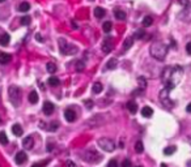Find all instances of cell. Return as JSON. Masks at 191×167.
<instances>
[{
	"mask_svg": "<svg viewBox=\"0 0 191 167\" xmlns=\"http://www.w3.org/2000/svg\"><path fill=\"white\" fill-rule=\"evenodd\" d=\"M183 74V69L179 65H174V67H166L162 71L161 74V80H162L165 88L174 89L177 86V84L181 81Z\"/></svg>",
	"mask_w": 191,
	"mask_h": 167,
	"instance_id": "6da1fadb",
	"label": "cell"
},
{
	"mask_svg": "<svg viewBox=\"0 0 191 167\" xmlns=\"http://www.w3.org/2000/svg\"><path fill=\"white\" fill-rule=\"evenodd\" d=\"M149 52L156 60H164L166 57V54H168V46L162 42H154L151 46Z\"/></svg>",
	"mask_w": 191,
	"mask_h": 167,
	"instance_id": "7a4b0ae2",
	"label": "cell"
},
{
	"mask_svg": "<svg viewBox=\"0 0 191 167\" xmlns=\"http://www.w3.org/2000/svg\"><path fill=\"white\" fill-rule=\"evenodd\" d=\"M81 157H83L84 161L89 162V163H96V162H98L101 159V154L98 153V151H96V150H93V149L85 150V151L81 154Z\"/></svg>",
	"mask_w": 191,
	"mask_h": 167,
	"instance_id": "3957f363",
	"label": "cell"
},
{
	"mask_svg": "<svg viewBox=\"0 0 191 167\" xmlns=\"http://www.w3.org/2000/svg\"><path fill=\"white\" fill-rule=\"evenodd\" d=\"M9 98H11V102L13 106H16V107L20 106L21 90L17 88V86H11V88H9Z\"/></svg>",
	"mask_w": 191,
	"mask_h": 167,
	"instance_id": "277c9868",
	"label": "cell"
},
{
	"mask_svg": "<svg viewBox=\"0 0 191 167\" xmlns=\"http://www.w3.org/2000/svg\"><path fill=\"white\" fill-rule=\"evenodd\" d=\"M98 146L101 147L102 150H105V151H114V149H115V142L113 141V140H110V139H100L98 140Z\"/></svg>",
	"mask_w": 191,
	"mask_h": 167,
	"instance_id": "5b68a950",
	"label": "cell"
},
{
	"mask_svg": "<svg viewBox=\"0 0 191 167\" xmlns=\"http://www.w3.org/2000/svg\"><path fill=\"white\" fill-rule=\"evenodd\" d=\"M170 90H171V89L165 88V89H162V90H161V93H160V99H161V102H162V105L165 106V107H168V108L173 107V102H171L170 98H169Z\"/></svg>",
	"mask_w": 191,
	"mask_h": 167,
	"instance_id": "8992f818",
	"label": "cell"
},
{
	"mask_svg": "<svg viewBox=\"0 0 191 167\" xmlns=\"http://www.w3.org/2000/svg\"><path fill=\"white\" fill-rule=\"evenodd\" d=\"M179 18L182 21H185V22H190L191 21V4L185 7V9L179 13Z\"/></svg>",
	"mask_w": 191,
	"mask_h": 167,
	"instance_id": "52a82bcc",
	"label": "cell"
},
{
	"mask_svg": "<svg viewBox=\"0 0 191 167\" xmlns=\"http://www.w3.org/2000/svg\"><path fill=\"white\" fill-rule=\"evenodd\" d=\"M14 161H16V163H17L18 166H22V164H25L26 161H28V156H26L25 151H18V153L16 154V157H14Z\"/></svg>",
	"mask_w": 191,
	"mask_h": 167,
	"instance_id": "ba28073f",
	"label": "cell"
},
{
	"mask_svg": "<svg viewBox=\"0 0 191 167\" xmlns=\"http://www.w3.org/2000/svg\"><path fill=\"white\" fill-rule=\"evenodd\" d=\"M42 110H43V112H45V115H51L55 110V106L52 105L51 102H45L43 103Z\"/></svg>",
	"mask_w": 191,
	"mask_h": 167,
	"instance_id": "9c48e42d",
	"label": "cell"
},
{
	"mask_svg": "<svg viewBox=\"0 0 191 167\" xmlns=\"http://www.w3.org/2000/svg\"><path fill=\"white\" fill-rule=\"evenodd\" d=\"M64 118H66L67 122L72 123V122H75V120H76V114H75V111H73V110L68 108V110L64 111Z\"/></svg>",
	"mask_w": 191,
	"mask_h": 167,
	"instance_id": "30bf717a",
	"label": "cell"
},
{
	"mask_svg": "<svg viewBox=\"0 0 191 167\" xmlns=\"http://www.w3.org/2000/svg\"><path fill=\"white\" fill-rule=\"evenodd\" d=\"M22 146H24V149H33V146H34V140H33V137L31 136L25 137V139L22 140Z\"/></svg>",
	"mask_w": 191,
	"mask_h": 167,
	"instance_id": "8fae6325",
	"label": "cell"
},
{
	"mask_svg": "<svg viewBox=\"0 0 191 167\" xmlns=\"http://www.w3.org/2000/svg\"><path fill=\"white\" fill-rule=\"evenodd\" d=\"M12 60V56L7 52H0V64H8Z\"/></svg>",
	"mask_w": 191,
	"mask_h": 167,
	"instance_id": "7c38bea8",
	"label": "cell"
},
{
	"mask_svg": "<svg viewBox=\"0 0 191 167\" xmlns=\"http://www.w3.org/2000/svg\"><path fill=\"white\" fill-rule=\"evenodd\" d=\"M12 132H13L14 136H17V137L22 136V127L20 124H13L12 125Z\"/></svg>",
	"mask_w": 191,
	"mask_h": 167,
	"instance_id": "4fadbf2b",
	"label": "cell"
},
{
	"mask_svg": "<svg viewBox=\"0 0 191 167\" xmlns=\"http://www.w3.org/2000/svg\"><path fill=\"white\" fill-rule=\"evenodd\" d=\"M127 110H128L131 114H136L137 112V103L135 102V101L127 102Z\"/></svg>",
	"mask_w": 191,
	"mask_h": 167,
	"instance_id": "5bb4252c",
	"label": "cell"
},
{
	"mask_svg": "<svg viewBox=\"0 0 191 167\" xmlns=\"http://www.w3.org/2000/svg\"><path fill=\"white\" fill-rule=\"evenodd\" d=\"M111 48H113L111 41H110V39L105 41V42H103V45H102V51H103V52H106V54H109V52L111 51Z\"/></svg>",
	"mask_w": 191,
	"mask_h": 167,
	"instance_id": "9a60e30c",
	"label": "cell"
},
{
	"mask_svg": "<svg viewBox=\"0 0 191 167\" xmlns=\"http://www.w3.org/2000/svg\"><path fill=\"white\" fill-rule=\"evenodd\" d=\"M141 115L144 116V118H151V116L153 115V110H152L151 107H148V106H145V107H143V110H141Z\"/></svg>",
	"mask_w": 191,
	"mask_h": 167,
	"instance_id": "2e32d148",
	"label": "cell"
},
{
	"mask_svg": "<svg viewBox=\"0 0 191 167\" xmlns=\"http://www.w3.org/2000/svg\"><path fill=\"white\" fill-rule=\"evenodd\" d=\"M118 65V60L117 59H110L107 63H106V69H115Z\"/></svg>",
	"mask_w": 191,
	"mask_h": 167,
	"instance_id": "e0dca14e",
	"label": "cell"
},
{
	"mask_svg": "<svg viewBox=\"0 0 191 167\" xmlns=\"http://www.w3.org/2000/svg\"><path fill=\"white\" fill-rule=\"evenodd\" d=\"M105 9L101 8V7H96V9H94V16L97 18H102L103 16H105Z\"/></svg>",
	"mask_w": 191,
	"mask_h": 167,
	"instance_id": "ac0fdd59",
	"label": "cell"
},
{
	"mask_svg": "<svg viewBox=\"0 0 191 167\" xmlns=\"http://www.w3.org/2000/svg\"><path fill=\"white\" fill-rule=\"evenodd\" d=\"M29 102L33 103V105H35V103L38 102V94L35 90L30 91V94H29Z\"/></svg>",
	"mask_w": 191,
	"mask_h": 167,
	"instance_id": "d6986e66",
	"label": "cell"
},
{
	"mask_svg": "<svg viewBox=\"0 0 191 167\" xmlns=\"http://www.w3.org/2000/svg\"><path fill=\"white\" fill-rule=\"evenodd\" d=\"M9 41H11L9 34L4 33V34H1V37H0V45H1V46H7L9 43Z\"/></svg>",
	"mask_w": 191,
	"mask_h": 167,
	"instance_id": "ffe728a7",
	"label": "cell"
},
{
	"mask_svg": "<svg viewBox=\"0 0 191 167\" xmlns=\"http://www.w3.org/2000/svg\"><path fill=\"white\" fill-rule=\"evenodd\" d=\"M59 47H60V52H62V54H66V50H67V47H68V43L63 39V38H59Z\"/></svg>",
	"mask_w": 191,
	"mask_h": 167,
	"instance_id": "44dd1931",
	"label": "cell"
},
{
	"mask_svg": "<svg viewBox=\"0 0 191 167\" xmlns=\"http://www.w3.org/2000/svg\"><path fill=\"white\" fill-rule=\"evenodd\" d=\"M175 150H177L175 146H168L164 149V154H165V156H171V154L175 153Z\"/></svg>",
	"mask_w": 191,
	"mask_h": 167,
	"instance_id": "7402d4cb",
	"label": "cell"
},
{
	"mask_svg": "<svg viewBox=\"0 0 191 167\" xmlns=\"http://www.w3.org/2000/svg\"><path fill=\"white\" fill-rule=\"evenodd\" d=\"M152 24H153V18L151 17V16H145V17L143 18V26H151Z\"/></svg>",
	"mask_w": 191,
	"mask_h": 167,
	"instance_id": "603a6c76",
	"label": "cell"
},
{
	"mask_svg": "<svg viewBox=\"0 0 191 167\" xmlns=\"http://www.w3.org/2000/svg\"><path fill=\"white\" fill-rule=\"evenodd\" d=\"M29 9H30V4L26 3V1H24V3H21L18 5V11L20 12H28Z\"/></svg>",
	"mask_w": 191,
	"mask_h": 167,
	"instance_id": "cb8c5ba5",
	"label": "cell"
},
{
	"mask_svg": "<svg viewBox=\"0 0 191 167\" xmlns=\"http://www.w3.org/2000/svg\"><path fill=\"white\" fill-rule=\"evenodd\" d=\"M102 84H100V82H96L93 85V93L94 94H100L101 91H102Z\"/></svg>",
	"mask_w": 191,
	"mask_h": 167,
	"instance_id": "d4e9b609",
	"label": "cell"
},
{
	"mask_svg": "<svg viewBox=\"0 0 191 167\" xmlns=\"http://www.w3.org/2000/svg\"><path fill=\"white\" fill-rule=\"evenodd\" d=\"M60 84V81H59V78L58 77H55V76H51L49 78V85H51V86H58Z\"/></svg>",
	"mask_w": 191,
	"mask_h": 167,
	"instance_id": "484cf974",
	"label": "cell"
},
{
	"mask_svg": "<svg viewBox=\"0 0 191 167\" xmlns=\"http://www.w3.org/2000/svg\"><path fill=\"white\" fill-rule=\"evenodd\" d=\"M114 16L118 20H124L126 18V13L123 11H114Z\"/></svg>",
	"mask_w": 191,
	"mask_h": 167,
	"instance_id": "4316f807",
	"label": "cell"
},
{
	"mask_svg": "<svg viewBox=\"0 0 191 167\" xmlns=\"http://www.w3.org/2000/svg\"><path fill=\"white\" fill-rule=\"evenodd\" d=\"M77 52V48L75 47V46H72V45H68V47H67V50H66V54L67 55H73V54H76Z\"/></svg>",
	"mask_w": 191,
	"mask_h": 167,
	"instance_id": "83f0119b",
	"label": "cell"
},
{
	"mask_svg": "<svg viewBox=\"0 0 191 167\" xmlns=\"http://www.w3.org/2000/svg\"><path fill=\"white\" fill-rule=\"evenodd\" d=\"M46 68H47V72H50V73H55L56 72V65L54 63H47Z\"/></svg>",
	"mask_w": 191,
	"mask_h": 167,
	"instance_id": "f1b7e54d",
	"label": "cell"
},
{
	"mask_svg": "<svg viewBox=\"0 0 191 167\" xmlns=\"http://www.w3.org/2000/svg\"><path fill=\"white\" fill-rule=\"evenodd\" d=\"M135 150H136V153H139V154L144 151V146H143L141 141H137L136 144H135Z\"/></svg>",
	"mask_w": 191,
	"mask_h": 167,
	"instance_id": "f546056e",
	"label": "cell"
},
{
	"mask_svg": "<svg viewBox=\"0 0 191 167\" xmlns=\"http://www.w3.org/2000/svg\"><path fill=\"white\" fill-rule=\"evenodd\" d=\"M132 43H134V39H132V38H127V39L124 41V43H123V48H124V50H128V48L132 46Z\"/></svg>",
	"mask_w": 191,
	"mask_h": 167,
	"instance_id": "4dcf8cb0",
	"label": "cell"
},
{
	"mask_svg": "<svg viewBox=\"0 0 191 167\" xmlns=\"http://www.w3.org/2000/svg\"><path fill=\"white\" fill-rule=\"evenodd\" d=\"M0 144H1V145H7V144H8V139H7V135L4 132L0 133Z\"/></svg>",
	"mask_w": 191,
	"mask_h": 167,
	"instance_id": "1f68e13d",
	"label": "cell"
},
{
	"mask_svg": "<svg viewBox=\"0 0 191 167\" xmlns=\"http://www.w3.org/2000/svg\"><path fill=\"white\" fill-rule=\"evenodd\" d=\"M111 22L110 21H106V22H103V25H102V29H103V31H105V33H109V31L111 30Z\"/></svg>",
	"mask_w": 191,
	"mask_h": 167,
	"instance_id": "d6a6232c",
	"label": "cell"
},
{
	"mask_svg": "<svg viewBox=\"0 0 191 167\" xmlns=\"http://www.w3.org/2000/svg\"><path fill=\"white\" fill-rule=\"evenodd\" d=\"M144 35H145V31L143 30V29H140V30H137L136 33H135V38H137V39H143Z\"/></svg>",
	"mask_w": 191,
	"mask_h": 167,
	"instance_id": "836d02e7",
	"label": "cell"
},
{
	"mask_svg": "<svg viewBox=\"0 0 191 167\" xmlns=\"http://www.w3.org/2000/svg\"><path fill=\"white\" fill-rule=\"evenodd\" d=\"M30 20L31 18L29 17V16H24V17L21 18V24H22V25H29V24H30Z\"/></svg>",
	"mask_w": 191,
	"mask_h": 167,
	"instance_id": "e575fe53",
	"label": "cell"
},
{
	"mask_svg": "<svg viewBox=\"0 0 191 167\" xmlns=\"http://www.w3.org/2000/svg\"><path fill=\"white\" fill-rule=\"evenodd\" d=\"M139 84H140V88L141 89H145V86H147V82H145V80H144V77H139Z\"/></svg>",
	"mask_w": 191,
	"mask_h": 167,
	"instance_id": "d590c367",
	"label": "cell"
},
{
	"mask_svg": "<svg viewBox=\"0 0 191 167\" xmlns=\"http://www.w3.org/2000/svg\"><path fill=\"white\" fill-rule=\"evenodd\" d=\"M84 67H85V65H84V63L81 62V60H80V62H77V64H76V69H77V71H79V72H81V71H83V69H84Z\"/></svg>",
	"mask_w": 191,
	"mask_h": 167,
	"instance_id": "8d00e7d4",
	"label": "cell"
},
{
	"mask_svg": "<svg viewBox=\"0 0 191 167\" xmlns=\"http://www.w3.org/2000/svg\"><path fill=\"white\" fill-rule=\"evenodd\" d=\"M107 167H118V162H117V159H111V161H109Z\"/></svg>",
	"mask_w": 191,
	"mask_h": 167,
	"instance_id": "74e56055",
	"label": "cell"
},
{
	"mask_svg": "<svg viewBox=\"0 0 191 167\" xmlns=\"http://www.w3.org/2000/svg\"><path fill=\"white\" fill-rule=\"evenodd\" d=\"M58 127H59V124H58V123H51V124H50V128H49V129L52 132V130H56Z\"/></svg>",
	"mask_w": 191,
	"mask_h": 167,
	"instance_id": "f35d334b",
	"label": "cell"
},
{
	"mask_svg": "<svg viewBox=\"0 0 191 167\" xmlns=\"http://www.w3.org/2000/svg\"><path fill=\"white\" fill-rule=\"evenodd\" d=\"M122 167H132V164H131V161H128V159H126V161H123V163H122Z\"/></svg>",
	"mask_w": 191,
	"mask_h": 167,
	"instance_id": "ab89813d",
	"label": "cell"
},
{
	"mask_svg": "<svg viewBox=\"0 0 191 167\" xmlns=\"http://www.w3.org/2000/svg\"><path fill=\"white\" fill-rule=\"evenodd\" d=\"M186 52H187L188 55H191V42H188L187 45H186Z\"/></svg>",
	"mask_w": 191,
	"mask_h": 167,
	"instance_id": "60d3db41",
	"label": "cell"
},
{
	"mask_svg": "<svg viewBox=\"0 0 191 167\" xmlns=\"http://www.w3.org/2000/svg\"><path fill=\"white\" fill-rule=\"evenodd\" d=\"M179 4H181V5H183V7H186V5L190 4V0H179Z\"/></svg>",
	"mask_w": 191,
	"mask_h": 167,
	"instance_id": "b9f144b4",
	"label": "cell"
},
{
	"mask_svg": "<svg viewBox=\"0 0 191 167\" xmlns=\"http://www.w3.org/2000/svg\"><path fill=\"white\" fill-rule=\"evenodd\" d=\"M66 166L67 167H76V164H75V162H72V161H67Z\"/></svg>",
	"mask_w": 191,
	"mask_h": 167,
	"instance_id": "7bdbcfd3",
	"label": "cell"
},
{
	"mask_svg": "<svg viewBox=\"0 0 191 167\" xmlns=\"http://www.w3.org/2000/svg\"><path fill=\"white\" fill-rule=\"evenodd\" d=\"M85 105L88 106V108H92V106H93V103H92V101H89V99H88V101H85Z\"/></svg>",
	"mask_w": 191,
	"mask_h": 167,
	"instance_id": "ee69618b",
	"label": "cell"
},
{
	"mask_svg": "<svg viewBox=\"0 0 191 167\" xmlns=\"http://www.w3.org/2000/svg\"><path fill=\"white\" fill-rule=\"evenodd\" d=\"M186 111H187V112H191V102L187 105V107H186Z\"/></svg>",
	"mask_w": 191,
	"mask_h": 167,
	"instance_id": "f6af8a7d",
	"label": "cell"
},
{
	"mask_svg": "<svg viewBox=\"0 0 191 167\" xmlns=\"http://www.w3.org/2000/svg\"><path fill=\"white\" fill-rule=\"evenodd\" d=\"M31 167H43V164H41V163H34Z\"/></svg>",
	"mask_w": 191,
	"mask_h": 167,
	"instance_id": "bcb514c9",
	"label": "cell"
},
{
	"mask_svg": "<svg viewBox=\"0 0 191 167\" xmlns=\"http://www.w3.org/2000/svg\"><path fill=\"white\" fill-rule=\"evenodd\" d=\"M37 39L39 41V42H42V38H41V35H39V34H37Z\"/></svg>",
	"mask_w": 191,
	"mask_h": 167,
	"instance_id": "7dc6e473",
	"label": "cell"
},
{
	"mask_svg": "<svg viewBox=\"0 0 191 167\" xmlns=\"http://www.w3.org/2000/svg\"><path fill=\"white\" fill-rule=\"evenodd\" d=\"M187 166H188V167H191V159H190V161L187 162Z\"/></svg>",
	"mask_w": 191,
	"mask_h": 167,
	"instance_id": "c3c4849f",
	"label": "cell"
},
{
	"mask_svg": "<svg viewBox=\"0 0 191 167\" xmlns=\"http://www.w3.org/2000/svg\"><path fill=\"white\" fill-rule=\"evenodd\" d=\"M161 167H168V166H166L165 163H161Z\"/></svg>",
	"mask_w": 191,
	"mask_h": 167,
	"instance_id": "681fc988",
	"label": "cell"
},
{
	"mask_svg": "<svg viewBox=\"0 0 191 167\" xmlns=\"http://www.w3.org/2000/svg\"><path fill=\"white\" fill-rule=\"evenodd\" d=\"M3 1H5V0H0V3H3Z\"/></svg>",
	"mask_w": 191,
	"mask_h": 167,
	"instance_id": "f907efd6",
	"label": "cell"
},
{
	"mask_svg": "<svg viewBox=\"0 0 191 167\" xmlns=\"http://www.w3.org/2000/svg\"><path fill=\"white\" fill-rule=\"evenodd\" d=\"M136 167H141V166H136Z\"/></svg>",
	"mask_w": 191,
	"mask_h": 167,
	"instance_id": "816d5d0a",
	"label": "cell"
}]
</instances>
